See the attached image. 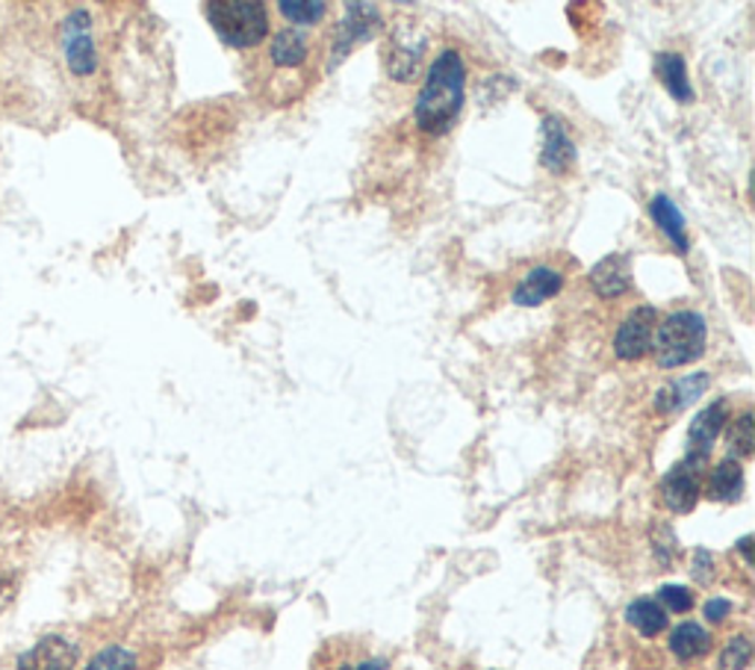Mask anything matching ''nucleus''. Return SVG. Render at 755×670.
<instances>
[{
    "label": "nucleus",
    "instance_id": "nucleus-20",
    "mask_svg": "<svg viewBox=\"0 0 755 670\" xmlns=\"http://www.w3.org/2000/svg\"><path fill=\"white\" fill-rule=\"evenodd\" d=\"M670 650L679 661L702 659L711 650V632L700 624H679L670 635Z\"/></svg>",
    "mask_w": 755,
    "mask_h": 670
},
{
    "label": "nucleus",
    "instance_id": "nucleus-26",
    "mask_svg": "<svg viewBox=\"0 0 755 670\" xmlns=\"http://www.w3.org/2000/svg\"><path fill=\"white\" fill-rule=\"evenodd\" d=\"M658 606L682 615V611H691L693 608V594L688 588H682V585H664V588L658 591Z\"/></svg>",
    "mask_w": 755,
    "mask_h": 670
},
{
    "label": "nucleus",
    "instance_id": "nucleus-9",
    "mask_svg": "<svg viewBox=\"0 0 755 670\" xmlns=\"http://www.w3.org/2000/svg\"><path fill=\"white\" fill-rule=\"evenodd\" d=\"M540 134H543V151H540V163L543 169L552 174H566L573 172V166L578 160L576 142L566 130L564 118L546 116L543 125H540Z\"/></svg>",
    "mask_w": 755,
    "mask_h": 670
},
{
    "label": "nucleus",
    "instance_id": "nucleus-13",
    "mask_svg": "<svg viewBox=\"0 0 755 670\" xmlns=\"http://www.w3.org/2000/svg\"><path fill=\"white\" fill-rule=\"evenodd\" d=\"M564 290V275L552 269V266H534L531 273H525L511 293L513 305L520 308H540L543 301L555 299L557 293Z\"/></svg>",
    "mask_w": 755,
    "mask_h": 670
},
{
    "label": "nucleus",
    "instance_id": "nucleus-24",
    "mask_svg": "<svg viewBox=\"0 0 755 670\" xmlns=\"http://www.w3.org/2000/svg\"><path fill=\"white\" fill-rule=\"evenodd\" d=\"M749 659H753V644H749V638H744V635H735L732 641L723 647V652H720V670H744L746 664H749Z\"/></svg>",
    "mask_w": 755,
    "mask_h": 670
},
{
    "label": "nucleus",
    "instance_id": "nucleus-29",
    "mask_svg": "<svg viewBox=\"0 0 755 670\" xmlns=\"http://www.w3.org/2000/svg\"><path fill=\"white\" fill-rule=\"evenodd\" d=\"M749 546H753V534H746V538L737 541V550H741V555H744L746 562H753V550H749Z\"/></svg>",
    "mask_w": 755,
    "mask_h": 670
},
{
    "label": "nucleus",
    "instance_id": "nucleus-2",
    "mask_svg": "<svg viewBox=\"0 0 755 670\" xmlns=\"http://www.w3.org/2000/svg\"><path fill=\"white\" fill-rule=\"evenodd\" d=\"M709 340V326L705 317L696 310H673L670 317L658 322L656 337H652V352L661 370H676L688 363L700 361Z\"/></svg>",
    "mask_w": 755,
    "mask_h": 670
},
{
    "label": "nucleus",
    "instance_id": "nucleus-1",
    "mask_svg": "<svg viewBox=\"0 0 755 670\" xmlns=\"http://www.w3.org/2000/svg\"><path fill=\"white\" fill-rule=\"evenodd\" d=\"M464 100H467V65L455 47H446L437 54L425 74V86L416 95V127L428 137H446L458 121Z\"/></svg>",
    "mask_w": 755,
    "mask_h": 670
},
{
    "label": "nucleus",
    "instance_id": "nucleus-6",
    "mask_svg": "<svg viewBox=\"0 0 755 670\" xmlns=\"http://www.w3.org/2000/svg\"><path fill=\"white\" fill-rule=\"evenodd\" d=\"M378 30H381V7H375V3H345V15H342L337 36H333L328 72L337 68L354 47L375 39Z\"/></svg>",
    "mask_w": 755,
    "mask_h": 670
},
{
    "label": "nucleus",
    "instance_id": "nucleus-3",
    "mask_svg": "<svg viewBox=\"0 0 755 670\" xmlns=\"http://www.w3.org/2000/svg\"><path fill=\"white\" fill-rule=\"evenodd\" d=\"M204 10L216 36L236 51L260 45L269 33V12L257 0H213Z\"/></svg>",
    "mask_w": 755,
    "mask_h": 670
},
{
    "label": "nucleus",
    "instance_id": "nucleus-22",
    "mask_svg": "<svg viewBox=\"0 0 755 670\" xmlns=\"http://www.w3.org/2000/svg\"><path fill=\"white\" fill-rule=\"evenodd\" d=\"M278 12L293 24H301V28H313L319 21L328 15V3L322 0H280Z\"/></svg>",
    "mask_w": 755,
    "mask_h": 670
},
{
    "label": "nucleus",
    "instance_id": "nucleus-10",
    "mask_svg": "<svg viewBox=\"0 0 755 670\" xmlns=\"http://www.w3.org/2000/svg\"><path fill=\"white\" fill-rule=\"evenodd\" d=\"M711 387V375L709 372H691L684 379H673L667 381L664 387L656 390V411L658 414H682L684 408H691L693 402H700Z\"/></svg>",
    "mask_w": 755,
    "mask_h": 670
},
{
    "label": "nucleus",
    "instance_id": "nucleus-17",
    "mask_svg": "<svg viewBox=\"0 0 755 670\" xmlns=\"http://www.w3.org/2000/svg\"><path fill=\"white\" fill-rule=\"evenodd\" d=\"M656 74L661 86L667 89V95L676 100V104H691L693 89L691 77H688V65H684V56L676 54V51H664V54L656 56Z\"/></svg>",
    "mask_w": 755,
    "mask_h": 670
},
{
    "label": "nucleus",
    "instance_id": "nucleus-25",
    "mask_svg": "<svg viewBox=\"0 0 755 670\" xmlns=\"http://www.w3.org/2000/svg\"><path fill=\"white\" fill-rule=\"evenodd\" d=\"M86 670H136V656L125 647H107L86 664Z\"/></svg>",
    "mask_w": 755,
    "mask_h": 670
},
{
    "label": "nucleus",
    "instance_id": "nucleus-21",
    "mask_svg": "<svg viewBox=\"0 0 755 670\" xmlns=\"http://www.w3.org/2000/svg\"><path fill=\"white\" fill-rule=\"evenodd\" d=\"M626 620H629L631 629H638L644 638H656L667 629V611L658 606V599L640 597L635 603H629L626 608Z\"/></svg>",
    "mask_w": 755,
    "mask_h": 670
},
{
    "label": "nucleus",
    "instance_id": "nucleus-5",
    "mask_svg": "<svg viewBox=\"0 0 755 670\" xmlns=\"http://www.w3.org/2000/svg\"><path fill=\"white\" fill-rule=\"evenodd\" d=\"M425 51H428V36L416 28L414 21H398L387 39V51H384V65L387 74L396 83L414 81L419 68H423Z\"/></svg>",
    "mask_w": 755,
    "mask_h": 670
},
{
    "label": "nucleus",
    "instance_id": "nucleus-18",
    "mask_svg": "<svg viewBox=\"0 0 755 670\" xmlns=\"http://www.w3.org/2000/svg\"><path fill=\"white\" fill-rule=\"evenodd\" d=\"M649 216H652V222H656L661 231H664V236L673 243L676 254H688L691 252V240H688V227H684V216L679 213V208H676L673 201L667 199V195H661L658 192L656 199L649 201Z\"/></svg>",
    "mask_w": 755,
    "mask_h": 670
},
{
    "label": "nucleus",
    "instance_id": "nucleus-23",
    "mask_svg": "<svg viewBox=\"0 0 755 670\" xmlns=\"http://www.w3.org/2000/svg\"><path fill=\"white\" fill-rule=\"evenodd\" d=\"M729 449L737 458H749L755 453V428H753V411H744L735 419V426L729 428Z\"/></svg>",
    "mask_w": 755,
    "mask_h": 670
},
{
    "label": "nucleus",
    "instance_id": "nucleus-11",
    "mask_svg": "<svg viewBox=\"0 0 755 670\" xmlns=\"http://www.w3.org/2000/svg\"><path fill=\"white\" fill-rule=\"evenodd\" d=\"M77 668V647L60 635H47L36 647L21 652L15 670H74Z\"/></svg>",
    "mask_w": 755,
    "mask_h": 670
},
{
    "label": "nucleus",
    "instance_id": "nucleus-7",
    "mask_svg": "<svg viewBox=\"0 0 755 670\" xmlns=\"http://www.w3.org/2000/svg\"><path fill=\"white\" fill-rule=\"evenodd\" d=\"M658 328V310L652 305H640V308L629 310L626 319L617 328L614 337V354L620 361H640L652 352V337Z\"/></svg>",
    "mask_w": 755,
    "mask_h": 670
},
{
    "label": "nucleus",
    "instance_id": "nucleus-12",
    "mask_svg": "<svg viewBox=\"0 0 755 670\" xmlns=\"http://www.w3.org/2000/svg\"><path fill=\"white\" fill-rule=\"evenodd\" d=\"M384 656L369 652L360 644H328L313 661V670H387Z\"/></svg>",
    "mask_w": 755,
    "mask_h": 670
},
{
    "label": "nucleus",
    "instance_id": "nucleus-16",
    "mask_svg": "<svg viewBox=\"0 0 755 670\" xmlns=\"http://www.w3.org/2000/svg\"><path fill=\"white\" fill-rule=\"evenodd\" d=\"M705 497L711 499V502H723V506H729V502H737L741 499V493H744V467L735 461V458H726V461L714 464V470H711V476H705Z\"/></svg>",
    "mask_w": 755,
    "mask_h": 670
},
{
    "label": "nucleus",
    "instance_id": "nucleus-19",
    "mask_svg": "<svg viewBox=\"0 0 755 670\" xmlns=\"http://www.w3.org/2000/svg\"><path fill=\"white\" fill-rule=\"evenodd\" d=\"M307 54H310V39L301 30H280L278 36L272 39L269 56L278 68H298L307 60Z\"/></svg>",
    "mask_w": 755,
    "mask_h": 670
},
{
    "label": "nucleus",
    "instance_id": "nucleus-15",
    "mask_svg": "<svg viewBox=\"0 0 755 670\" xmlns=\"http://www.w3.org/2000/svg\"><path fill=\"white\" fill-rule=\"evenodd\" d=\"M591 284L603 299H617L631 287V266L626 254H608L591 269Z\"/></svg>",
    "mask_w": 755,
    "mask_h": 670
},
{
    "label": "nucleus",
    "instance_id": "nucleus-14",
    "mask_svg": "<svg viewBox=\"0 0 755 670\" xmlns=\"http://www.w3.org/2000/svg\"><path fill=\"white\" fill-rule=\"evenodd\" d=\"M729 419V402L726 398H717L711 402L709 408H702L696 417H693L691 428H688V453L696 455H711V446L720 437V432L726 428Z\"/></svg>",
    "mask_w": 755,
    "mask_h": 670
},
{
    "label": "nucleus",
    "instance_id": "nucleus-4",
    "mask_svg": "<svg viewBox=\"0 0 755 670\" xmlns=\"http://www.w3.org/2000/svg\"><path fill=\"white\" fill-rule=\"evenodd\" d=\"M709 476V455L688 453L673 470L661 479V497L673 514H691L702 497V485Z\"/></svg>",
    "mask_w": 755,
    "mask_h": 670
},
{
    "label": "nucleus",
    "instance_id": "nucleus-8",
    "mask_svg": "<svg viewBox=\"0 0 755 670\" xmlns=\"http://www.w3.org/2000/svg\"><path fill=\"white\" fill-rule=\"evenodd\" d=\"M65 63L77 77H89L98 68V51L92 39V19L86 10H74L63 24Z\"/></svg>",
    "mask_w": 755,
    "mask_h": 670
},
{
    "label": "nucleus",
    "instance_id": "nucleus-27",
    "mask_svg": "<svg viewBox=\"0 0 755 670\" xmlns=\"http://www.w3.org/2000/svg\"><path fill=\"white\" fill-rule=\"evenodd\" d=\"M691 571H693V579L702 582V585H709L711 576H714V559H711L705 550H696V553H693Z\"/></svg>",
    "mask_w": 755,
    "mask_h": 670
},
{
    "label": "nucleus",
    "instance_id": "nucleus-28",
    "mask_svg": "<svg viewBox=\"0 0 755 670\" xmlns=\"http://www.w3.org/2000/svg\"><path fill=\"white\" fill-rule=\"evenodd\" d=\"M729 615H732V603H729V599L714 597L705 603V620H709V624H723Z\"/></svg>",
    "mask_w": 755,
    "mask_h": 670
},
{
    "label": "nucleus",
    "instance_id": "nucleus-30",
    "mask_svg": "<svg viewBox=\"0 0 755 670\" xmlns=\"http://www.w3.org/2000/svg\"><path fill=\"white\" fill-rule=\"evenodd\" d=\"M10 597H12L10 582H3V579H0V608H3V606H7V603H10Z\"/></svg>",
    "mask_w": 755,
    "mask_h": 670
}]
</instances>
